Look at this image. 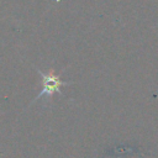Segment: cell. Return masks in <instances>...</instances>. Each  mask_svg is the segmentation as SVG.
<instances>
[{
	"mask_svg": "<svg viewBox=\"0 0 158 158\" xmlns=\"http://www.w3.org/2000/svg\"><path fill=\"white\" fill-rule=\"evenodd\" d=\"M40 77H41V83H42V89L40 91V94H37V96H35V99L32 100L33 101H37L38 99L41 98H44V99H51V96L57 93L59 95H63L60 88L62 86H65V85H69V83H65L63 80H60L59 75L54 74V72H49V73H46V72H42L41 69L36 68Z\"/></svg>",
	"mask_w": 158,
	"mask_h": 158,
	"instance_id": "cell-1",
	"label": "cell"
}]
</instances>
